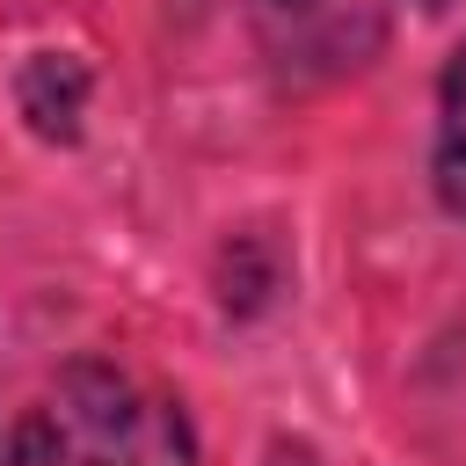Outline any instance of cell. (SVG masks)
Wrapping results in <instances>:
<instances>
[{
  "label": "cell",
  "mask_w": 466,
  "mask_h": 466,
  "mask_svg": "<svg viewBox=\"0 0 466 466\" xmlns=\"http://www.w3.org/2000/svg\"><path fill=\"white\" fill-rule=\"evenodd\" d=\"M0 466H204L189 408L109 357H73L0 437Z\"/></svg>",
  "instance_id": "cell-1"
},
{
  "label": "cell",
  "mask_w": 466,
  "mask_h": 466,
  "mask_svg": "<svg viewBox=\"0 0 466 466\" xmlns=\"http://www.w3.org/2000/svg\"><path fill=\"white\" fill-rule=\"evenodd\" d=\"M87 95H95V73H87L73 51H29V58L15 66V109H22V124H29L44 146H73V138H80Z\"/></svg>",
  "instance_id": "cell-2"
},
{
  "label": "cell",
  "mask_w": 466,
  "mask_h": 466,
  "mask_svg": "<svg viewBox=\"0 0 466 466\" xmlns=\"http://www.w3.org/2000/svg\"><path fill=\"white\" fill-rule=\"evenodd\" d=\"M430 197L444 218L466 226V36L444 51L430 95Z\"/></svg>",
  "instance_id": "cell-3"
},
{
  "label": "cell",
  "mask_w": 466,
  "mask_h": 466,
  "mask_svg": "<svg viewBox=\"0 0 466 466\" xmlns=\"http://www.w3.org/2000/svg\"><path fill=\"white\" fill-rule=\"evenodd\" d=\"M255 7H262L269 22H313V15L328 7V0H255Z\"/></svg>",
  "instance_id": "cell-4"
},
{
  "label": "cell",
  "mask_w": 466,
  "mask_h": 466,
  "mask_svg": "<svg viewBox=\"0 0 466 466\" xmlns=\"http://www.w3.org/2000/svg\"><path fill=\"white\" fill-rule=\"evenodd\" d=\"M408 7H422V15H444V7H459V0H408Z\"/></svg>",
  "instance_id": "cell-5"
}]
</instances>
